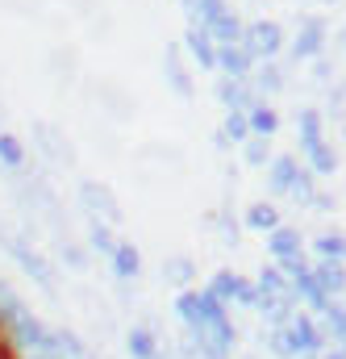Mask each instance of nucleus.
I'll return each instance as SVG.
<instances>
[{"instance_id":"obj_1","label":"nucleus","mask_w":346,"mask_h":359,"mask_svg":"<svg viewBox=\"0 0 346 359\" xmlns=\"http://www.w3.org/2000/svg\"><path fill=\"white\" fill-rule=\"evenodd\" d=\"M188 334H192L196 359H230L234 355V343H238V330H234L230 318H200Z\"/></svg>"},{"instance_id":"obj_2","label":"nucleus","mask_w":346,"mask_h":359,"mask_svg":"<svg viewBox=\"0 0 346 359\" xmlns=\"http://www.w3.org/2000/svg\"><path fill=\"white\" fill-rule=\"evenodd\" d=\"M0 243H4V251H8V259H13L17 268L25 271V276H29V280L50 297V301H55V271H50V264H46V259L25 243V238H17V234H8V230H0Z\"/></svg>"},{"instance_id":"obj_3","label":"nucleus","mask_w":346,"mask_h":359,"mask_svg":"<svg viewBox=\"0 0 346 359\" xmlns=\"http://www.w3.org/2000/svg\"><path fill=\"white\" fill-rule=\"evenodd\" d=\"M242 46L255 55V59H275L284 50V29L275 21H251L247 34H242Z\"/></svg>"},{"instance_id":"obj_4","label":"nucleus","mask_w":346,"mask_h":359,"mask_svg":"<svg viewBox=\"0 0 346 359\" xmlns=\"http://www.w3.org/2000/svg\"><path fill=\"white\" fill-rule=\"evenodd\" d=\"M292 288H296V297H300V305L305 309H313V313H326L338 297H330L326 288H321V280H317V271H313V264H305V268L292 271Z\"/></svg>"},{"instance_id":"obj_5","label":"nucleus","mask_w":346,"mask_h":359,"mask_svg":"<svg viewBox=\"0 0 346 359\" xmlns=\"http://www.w3.org/2000/svg\"><path fill=\"white\" fill-rule=\"evenodd\" d=\"M288 330H292V339H296V347H300V359H321L326 355V334H321V326H317L305 309H296V318L288 322Z\"/></svg>"},{"instance_id":"obj_6","label":"nucleus","mask_w":346,"mask_h":359,"mask_svg":"<svg viewBox=\"0 0 346 359\" xmlns=\"http://www.w3.org/2000/svg\"><path fill=\"white\" fill-rule=\"evenodd\" d=\"M80 205H84L88 213L96 217H104V222H125V213H121V205H117V196L104 188V184H96V180H84L80 184Z\"/></svg>"},{"instance_id":"obj_7","label":"nucleus","mask_w":346,"mask_h":359,"mask_svg":"<svg viewBox=\"0 0 346 359\" xmlns=\"http://www.w3.org/2000/svg\"><path fill=\"white\" fill-rule=\"evenodd\" d=\"M296 309H300L296 288H288V292H263L259 297V318L267 326H288L296 318Z\"/></svg>"},{"instance_id":"obj_8","label":"nucleus","mask_w":346,"mask_h":359,"mask_svg":"<svg viewBox=\"0 0 346 359\" xmlns=\"http://www.w3.org/2000/svg\"><path fill=\"white\" fill-rule=\"evenodd\" d=\"M184 46H188V55L196 59V67L200 72H217V38L209 34V25H192L188 21V34H184Z\"/></svg>"},{"instance_id":"obj_9","label":"nucleus","mask_w":346,"mask_h":359,"mask_svg":"<svg viewBox=\"0 0 346 359\" xmlns=\"http://www.w3.org/2000/svg\"><path fill=\"white\" fill-rule=\"evenodd\" d=\"M213 288H217L226 301L242 305V309H259V284L242 280L238 271H217V276H213Z\"/></svg>"},{"instance_id":"obj_10","label":"nucleus","mask_w":346,"mask_h":359,"mask_svg":"<svg viewBox=\"0 0 346 359\" xmlns=\"http://www.w3.org/2000/svg\"><path fill=\"white\" fill-rule=\"evenodd\" d=\"M321 46H326V21H321V17H305V21H300V34H296V42H292V59H296V63H300V59H317Z\"/></svg>"},{"instance_id":"obj_11","label":"nucleus","mask_w":346,"mask_h":359,"mask_svg":"<svg viewBox=\"0 0 346 359\" xmlns=\"http://www.w3.org/2000/svg\"><path fill=\"white\" fill-rule=\"evenodd\" d=\"M217 72H221V76H234V80H251V72H255V55H251L242 42H230V46L217 50Z\"/></svg>"},{"instance_id":"obj_12","label":"nucleus","mask_w":346,"mask_h":359,"mask_svg":"<svg viewBox=\"0 0 346 359\" xmlns=\"http://www.w3.org/2000/svg\"><path fill=\"white\" fill-rule=\"evenodd\" d=\"M296 176H300V163H296L292 155H275V159L267 163V192H271V196H292Z\"/></svg>"},{"instance_id":"obj_13","label":"nucleus","mask_w":346,"mask_h":359,"mask_svg":"<svg viewBox=\"0 0 346 359\" xmlns=\"http://www.w3.org/2000/svg\"><path fill=\"white\" fill-rule=\"evenodd\" d=\"M267 251H271V259H275V264H288V259L305 255L300 230H296V226H275V230L267 234Z\"/></svg>"},{"instance_id":"obj_14","label":"nucleus","mask_w":346,"mask_h":359,"mask_svg":"<svg viewBox=\"0 0 346 359\" xmlns=\"http://www.w3.org/2000/svg\"><path fill=\"white\" fill-rule=\"evenodd\" d=\"M217 100L226 104V109H251L255 100H259V92L251 80H234V76H226V80H217Z\"/></svg>"},{"instance_id":"obj_15","label":"nucleus","mask_w":346,"mask_h":359,"mask_svg":"<svg viewBox=\"0 0 346 359\" xmlns=\"http://www.w3.org/2000/svg\"><path fill=\"white\" fill-rule=\"evenodd\" d=\"M163 76H167V88H172L179 100H192V96H196L192 76H188L184 63H179V46H167V55H163Z\"/></svg>"},{"instance_id":"obj_16","label":"nucleus","mask_w":346,"mask_h":359,"mask_svg":"<svg viewBox=\"0 0 346 359\" xmlns=\"http://www.w3.org/2000/svg\"><path fill=\"white\" fill-rule=\"evenodd\" d=\"M34 138H38V142H46L42 151H46L55 163H67V168L76 163V155H71V142H67V138H63L55 126H42V121H38V126H34Z\"/></svg>"},{"instance_id":"obj_17","label":"nucleus","mask_w":346,"mask_h":359,"mask_svg":"<svg viewBox=\"0 0 346 359\" xmlns=\"http://www.w3.org/2000/svg\"><path fill=\"white\" fill-rule=\"evenodd\" d=\"M300 151H305V159H309V168H313L317 176H334V172H338V155H334V147H330L326 138L300 142Z\"/></svg>"},{"instance_id":"obj_18","label":"nucleus","mask_w":346,"mask_h":359,"mask_svg":"<svg viewBox=\"0 0 346 359\" xmlns=\"http://www.w3.org/2000/svg\"><path fill=\"white\" fill-rule=\"evenodd\" d=\"M109 259H113V276L117 280H138L142 276V255H138L134 243H117V251Z\"/></svg>"},{"instance_id":"obj_19","label":"nucleus","mask_w":346,"mask_h":359,"mask_svg":"<svg viewBox=\"0 0 346 359\" xmlns=\"http://www.w3.org/2000/svg\"><path fill=\"white\" fill-rule=\"evenodd\" d=\"M313 271H317V280H321V288L330 297H346V264L342 259H317Z\"/></svg>"},{"instance_id":"obj_20","label":"nucleus","mask_w":346,"mask_h":359,"mask_svg":"<svg viewBox=\"0 0 346 359\" xmlns=\"http://www.w3.org/2000/svg\"><path fill=\"white\" fill-rule=\"evenodd\" d=\"M21 313H29V305L17 297V288H13L8 280H0V330H8Z\"/></svg>"},{"instance_id":"obj_21","label":"nucleus","mask_w":346,"mask_h":359,"mask_svg":"<svg viewBox=\"0 0 346 359\" xmlns=\"http://www.w3.org/2000/svg\"><path fill=\"white\" fill-rule=\"evenodd\" d=\"M125 347H130V355H134V359H163L159 339H155L146 326H134V330L125 334Z\"/></svg>"},{"instance_id":"obj_22","label":"nucleus","mask_w":346,"mask_h":359,"mask_svg":"<svg viewBox=\"0 0 346 359\" xmlns=\"http://www.w3.org/2000/svg\"><path fill=\"white\" fill-rule=\"evenodd\" d=\"M251 84H255L259 96H279L284 92V72L275 67V59H263L259 72H251Z\"/></svg>"},{"instance_id":"obj_23","label":"nucleus","mask_w":346,"mask_h":359,"mask_svg":"<svg viewBox=\"0 0 346 359\" xmlns=\"http://www.w3.org/2000/svg\"><path fill=\"white\" fill-rule=\"evenodd\" d=\"M267 351L275 359H300V347L288 326H267Z\"/></svg>"},{"instance_id":"obj_24","label":"nucleus","mask_w":346,"mask_h":359,"mask_svg":"<svg viewBox=\"0 0 346 359\" xmlns=\"http://www.w3.org/2000/svg\"><path fill=\"white\" fill-rule=\"evenodd\" d=\"M163 280L175 284V288H188V284L196 280V264H192L188 255H167V259H163Z\"/></svg>"},{"instance_id":"obj_25","label":"nucleus","mask_w":346,"mask_h":359,"mask_svg":"<svg viewBox=\"0 0 346 359\" xmlns=\"http://www.w3.org/2000/svg\"><path fill=\"white\" fill-rule=\"evenodd\" d=\"M209 34L217 38V46H230V42H242L247 25H242V21H238V17H234L230 8H226V13H221V17H217L213 25H209Z\"/></svg>"},{"instance_id":"obj_26","label":"nucleus","mask_w":346,"mask_h":359,"mask_svg":"<svg viewBox=\"0 0 346 359\" xmlns=\"http://www.w3.org/2000/svg\"><path fill=\"white\" fill-rule=\"evenodd\" d=\"M175 318H179L188 330L205 318V309H200V292H196V288H179V297H175Z\"/></svg>"},{"instance_id":"obj_27","label":"nucleus","mask_w":346,"mask_h":359,"mask_svg":"<svg viewBox=\"0 0 346 359\" xmlns=\"http://www.w3.org/2000/svg\"><path fill=\"white\" fill-rule=\"evenodd\" d=\"M247 226H251V230H263V234H271V230L284 226V222H279V209H275L271 201H255V205L247 209Z\"/></svg>"},{"instance_id":"obj_28","label":"nucleus","mask_w":346,"mask_h":359,"mask_svg":"<svg viewBox=\"0 0 346 359\" xmlns=\"http://www.w3.org/2000/svg\"><path fill=\"white\" fill-rule=\"evenodd\" d=\"M313 255H317V259H342L346 264V234H338V230L317 234V238H313Z\"/></svg>"},{"instance_id":"obj_29","label":"nucleus","mask_w":346,"mask_h":359,"mask_svg":"<svg viewBox=\"0 0 346 359\" xmlns=\"http://www.w3.org/2000/svg\"><path fill=\"white\" fill-rule=\"evenodd\" d=\"M247 113H251V130H255V134H267V138H271V134L279 130V113H275L267 100H255Z\"/></svg>"},{"instance_id":"obj_30","label":"nucleus","mask_w":346,"mask_h":359,"mask_svg":"<svg viewBox=\"0 0 346 359\" xmlns=\"http://www.w3.org/2000/svg\"><path fill=\"white\" fill-rule=\"evenodd\" d=\"M88 247H92L96 255H113V251H117V238H113V230H109L100 217L88 222Z\"/></svg>"},{"instance_id":"obj_31","label":"nucleus","mask_w":346,"mask_h":359,"mask_svg":"<svg viewBox=\"0 0 346 359\" xmlns=\"http://www.w3.org/2000/svg\"><path fill=\"white\" fill-rule=\"evenodd\" d=\"M255 284H259V297H263V292H288V288H292V276L279 268V264H267V268L259 271V280H255Z\"/></svg>"},{"instance_id":"obj_32","label":"nucleus","mask_w":346,"mask_h":359,"mask_svg":"<svg viewBox=\"0 0 346 359\" xmlns=\"http://www.w3.org/2000/svg\"><path fill=\"white\" fill-rule=\"evenodd\" d=\"M321 326H326V334H330L338 347H346V305H338V301H334V305L321 313Z\"/></svg>"},{"instance_id":"obj_33","label":"nucleus","mask_w":346,"mask_h":359,"mask_svg":"<svg viewBox=\"0 0 346 359\" xmlns=\"http://www.w3.org/2000/svg\"><path fill=\"white\" fill-rule=\"evenodd\" d=\"M317 172H313V168H309V163H305V168H300V176H296V184H292V201H300V205H313V201H317Z\"/></svg>"},{"instance_id":"obj_34","label":"nucleus","mask_w":346,"mask_h":359,"mask_svg":"<svg viewBox=\"0 0 346 359\" xmlns=\"http://www.w3.org/2000/svg\"><path fill=\"white\" fill-rule=\"evenodd\" d=\"M0 163H4V168H13V172L25 163V147H21V138H17V134H0Z\"/></svg>"},{"instance_id":"obj_35","label":"nucleus","mask_w":346,"mask_h":359,"mask_svg":"<svg viewBox=\"0 0 346 359\" xmlns=\"http://www.w3.org/2000/svg\"><path fill=\"white\" fill-rule=\"evenodd\" d=\"M242 159L251 163V168H267L271 159H267V134H251L247 142H242Z\"/></svg>"},{"instance_id":"obj_36","label":"nucleus","mask_w":346,"mask_h":359,"mask_svg":"<svg viewBox=\"0 0 346 359\" xmlns=\"http://www.w3.org/2000/svg\"><path fill=\"white\" fill-rule=\"evenodd\" d=\"M296 130H300V142L321 138V113H317V109H300V113H296Z\"/></svg>"},{"instance_id":"obj_37","label":"nucleus","mask_w":346,"mask_h":359,"mask_svg":"<svg viewBox=\"0 0 346 359\" xmlns=\"http://www.w3.org/2000/svg\"><path fill=\"white\" fill-rule=\"evenodd\" d=\"M221 13H226V0H196V17H192V25H213Z\"/></svg>"},{"instance_id":"obj_38","label":"nucleus","mask_w":346,"mask_h":359,"mask_svg":"<svg viewBox=\"0 0 346 359\" xmlns=\"http://www.w3.org/2000/svg\"><path fill=\"white\" fill-rule=\"evenodd\" d=\"M59 343H63L67 359H88V347L80 343V334H76V330H63V326H59Z\"/></svg>"},{"instance_id":"obj_39","label":"nucleus","mask_w":346,"mask_h":359,"mask_svg":"<svg viewBox=\"0 0 346 359\" xmlns=\"http://www.w3.org/2000/svg\"><path fill=\"white\" fill-rule=\"evenodd\" d=\"M59 255L67 259V268H76V271L88 268V255L80 251V247H71V238H63V243H59Z\"/></svg>"},{"instance_id":"obj_40","label":"nucleus","mask_w":346,"mask_h":359,"mask_svg":"<svg viewBox=\"0 0 346 359\" xmlns=\"http://www.w3.org/2000/svg\"><path fill=\"white\" fill-rule=\"evenodd\" d=\"M213 147H217V151L226 155V151H230V147H238V142H234V138H230L226 130H217V134H213Z\"/></svg>"},{"instance_id":"obj_41","label":"nucleus","mask_w":346,"mask_h":359,"mask_svg":"<svg viewBox=\"0 0 346 359\" xmlns=\"http://www.w3.org/2000/svg\"><path fill=\"white\" fill-rule=\"evenodd\" d=\"M309 209H321V213H330V209H334V196H321V192H317V201H313Z\"/></svg>"},{"instance_id":"obj_42","label":"nucleus","mask_w":346,"mask_h":359,"mask_svg":"<svg viewBox=\"0 0 346 359\" xmlns=\"http://www.w3.org/2000/svg\"><path fill=\"white\" fill-rule=\"evenodd\" d=\"M313 72H317V80H330V63H321V59H317V63H313Z\"/></svg>"},{"instance_id":"obj_43","label":"nucleus","mask_w":346,"mask_h":359,"mask_svg":"<svg viewBox=\"0 0 346 359\" xmlns=\"http://www.w3.org/2000/svg\"><path fill=\"white\" fill-rule=\"evenodd\" d=\"M179 4H184V13H188V21H192V17H196V0H179Z\"/></svg>"},{"instance_id":"obj_44","label":"nucleus","mask_w":346,"mask_h":359,"mask_svg":"<svg viewBox=\"0 0 346 359\" xmlns=\"http://www.w3.org/2000/svg\"><path fill=\"white\" fill-rule=\"evenodd\" d=\"M321 359H346V347H334V351H326Z\"/></svg>"},{"instance_id":"obj_45","label":"nucleus","mask_w":346,"mask_h":359,"mask_svg":"<svg viewBox=\"0 0 346 359\" xmlns=\"http://www.w3.org/2000/svg\"><path fill=\"white\" fill-rule=\"evenodd\" d=\"M25 359H46V355H38V351H25Z\"/></svg>"},{"instance_id":"obj_46","label":"nucleus","mask_w":346,"mask_h":359,"mask_svg":"<svg viewBox=\"0 0 346 359\" xmlns=\"http://www.w3.org/2000/svg\"><path fill=\"white\" fill-rule=\"evenodd\" d=\"M342 134H346V126H342Z\"/></svg>"}]
</instances>
